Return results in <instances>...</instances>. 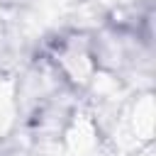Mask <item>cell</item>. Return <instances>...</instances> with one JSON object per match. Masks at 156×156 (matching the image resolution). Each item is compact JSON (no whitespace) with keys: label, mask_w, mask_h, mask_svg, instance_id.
Segmentation results:
<instances>
[{"label":"cell","mask_w":156,"mask_h":156,"mask_svg":"<svg viewBox=\"0 0 156 156\" xmlns=\"http://www.w3.org/2000/svg\"><path fill=\"white\" fill-rule=\"evenodd\" d=\"M63 136H66V149L71 151V156H93L100 146V132L88 115H78L66 127Z\"/></svg>","instance_id":"6da1fadb"},{"label":"cell","mask_w":156,"mask_h":156,"mask_svg":"<svg viewBox=\"0 0 156 156\" xmlns=\"http://www.w3.org/2000/svg\"><path fill=\"white\" fill-rule=\"evenodd\" d=\"M134 134L144 141L151 139V132H154V102H151V95H141L136 102H134Z\"/></svg>","instance_id":"7a4b0ae2"},{"label":"cell","mask_w":156,"mask_h":156,"mask_svg":"<svg viewBox=\"0 0 156 156\" xmlns=\"http://www.w3.org/2000/svg\"><path fill=\"white\" fill-rule=\"evenodd\" d=\"M12 117H15V93L10 83L0 80V134L7 132V127L12 124Z\"/></svg>","instance_id":"3957f363"}]
</instances>
